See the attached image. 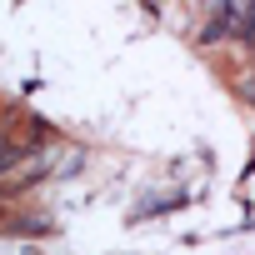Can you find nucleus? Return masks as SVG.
Segmentation results:
<instances>
[{"label": "nucleus", "instance_id": "f257e3e1", "mask_svg": "<svg viewBox=\"0 0 255 255\" xmlns=\"http://www.w3.org/2000/svg\"><path fill=\"white\" fill-rule=\"evenodd\" d=\"M15 155H20V145H15L10 135H0V175H5V170L15 165Z\"/></svg>", "mask_w": 255, "mask_h": 255}]
</instances>
